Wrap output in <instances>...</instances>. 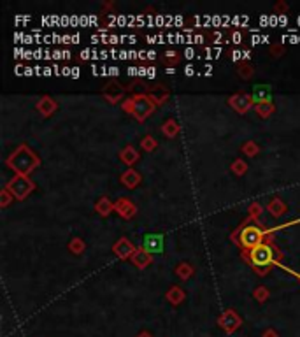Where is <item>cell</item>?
Returning a JSON list of instances; mask_svg holds the SVG:
<instances>
[{
	"label": "cell",
	"mask_w": 300,
	"mask_h": 337,
	"mask_svg": "<svg viewBox=\"0 0 300 337\" xmlns=\"http://www.w3.org/2000/svg\"><path fill=\"white\" fill-rule=\"evenodd\" d=\"M41 160L26 144H21L16 148L13 154H9L6 160V165L11 170H14L16 176H29L35 167H39Z\"/></svg>",
	"instance_id": "6da1fadb"
},
{
	"label": "cell",
	"mask_w": 300,
	"mask_h": 337,
	"mask_svg": "<svg viewBox=\"0 0 300 337\" xmlns=\"http://www.w3.org/2000/svg\"><path fill=\"white\" fill-rule=\"evenodd\" d=\"M121 108H123V111H126V113L132 114L135 120L144 121V120H148V118L151 116L153 113H155L156 104L151 100V97H149V95L139 93V95H133V97H130V98H126V100H123Z\"/></svg>",
	"instance_id": "7a4b0ae2"
},
{
	"label": "cell",
	"mask_w": 300,
	"mask_h": 337,
	"mask_svg": "<svg viewBox=\"0 0 300 337\" xmlns=\"http://www.w3.org/2000/svg\"><path fill=\"white\" fill-rule=\"evenodd\" d=\"M251 221L246 220L242 223V227H240V237H239V243L242 248L246 249H255L256 246L263 244V237H265V228L258 227V223H253L250 225Z\"/></svg>",
	"instance_id": "3957f363"
},
{
	"label": "cell",
	"mask_w": 300,
	"mask_h": 337,
	"mask_svg": "<svg viewBox=\"0 0 300 337\" xmlns=\"http://www.w3.org/2000/svg\"><path fill=\"white\" fill-rule=\"evenodd\" d=\"M276 255H278V249L272 244H260L256 246L255 249L250 251V264L251 267H270L276 260Z\"/></svg>",
	"instance_id": "277c9868"
},
{
	"label": "cell",
	"mask_w": 300,
	"mask_h": 337,
	"mask_svg": "<svg viewBox=\"0 0 300 337\" xmlns=\"http://www.w3.org/2000/svg\"><path fill=\"white\" fill-rule=\"evenodd\" d=\"M6 188L13 193V197L16 200H23L35 190V183L29 176H14L13 179L6 185Z\"/></svg>",
	"instance_id": "5b68a950"
},
{
	"label": "cell",
	"mask_w": 300,
	"mask_h": 337,
	"mask_svg": "<svg viewBox=\"0 0 300 337\" xmlns=\"http://www.w3.org/2000/svg\"><path fill=\"white\" fill-rule=\"evenodd\" d=\"M218 323H220V327L227 332V334H232V332H235L237 328H240V325H242V318L237 315L234 309H227V311L220 316Z\"/></svg>",
	"instance_id": "8992f818"
},
{
	"label": "cell",
	"mask_w": 300,
	"mask_h": 337,
	"mask_svg": "<svg viewBox=\"0 0 300 337\" xmlns=\"http://www.w3.org/2000/svg\"><path fill=\"white\" fill-rule=\"evenodd\" d=\"M228 104L234 108L239 114H244L248 113L251 108H255V100L250 93H237V95H232L228 98Z\"/></svg>",
	"instance_id": "52a82bcc"
},
{
	"label": "cell",
	"mask_w": 300,
	"mask_h": 337,
	"mask_svg": "<svg viewBox=\"0 0 300 337\" xmlns=\"http://www.w3.org/2000/svg\"><path fill=\"white\" fill-rule=\"evenodd\" d=\"M142 249L149 253V255H156L163 249V236L161 234H146L142 239Z\"/></svg>",
	"instance_id": "ba28073f"
},
{
	"label": "cell",
	"mask_w": 300,
	"mask_h": 337,
	"mask_svg": "<svg viewBox=\"0 0 300 337\" xmlns=\"http://www.w3.org/2000/svg\"><path fill=\"white\" fill-rule=\"evenodd\" d=\"M113 253L120 260H128V258H132L133 253H135V246L130 243L126 237H120L113 246Z\"/></svg>",
	"instance_id": "9c48e42d"
},
{
	"label": "cell",
	"mask_w": 300,
	"mask_h": 337,
	"mask_svg": "<svg viewBox=\"0 0 300 337\" xmlns=\"http://www.w3.org/2000/svg\"><path fill=\"white\" fill-rule=\"evenodd\" d=\"M114 211H116L121 218H125V220H130V218H133L137 215L135 204L130 202L128 199H120V200L114 202Z\"/></svg>",
	"instance_id": "30bf717a"
},
{
	"label": "cell",
	"mask_w": 300,
	"mask_h": 337,
	"mask_svg": "<svg viewBox=\"0 0 300 337\" xmlns=\"http://www.w3.org/2000/svg\"><path fill=\"white\" fill-rule=\"evenodd\" d=\"M123 95H125L123 86H121L120 83H116V81L109 83V85L104 88V97L107 98V102H111V104L120 102L121 98H123Z\"/></svg>",
	"instance_id": "8fae6325"
},
{
	"label": "cell",
	"mask_w": 300,
	"mask_h": 337,
	"mask_svg": "<svg viewBox=\"0 0 300 337\" xmlns=\"http://www.w3.org/2000/svg\"><path fill=\"white\" fill-rule=\"evenodd\" d=\"M253 100L255 104H263V102H272V95H270V86L268 85H256L253 88V93H251Z\"/></svg>",
	"instance_id": "7c38bea8"
},
{
	"label": "cell",
	"mask_w": 300,
	"mask_h": 337,
	"mask_svg": "<svg viewBox=\"0 0 300 337\" xmlns=\"http://www.w3.org/2000/svg\"><path fill=\"white\" fill-rule=\"evenodd\" d=\"M141 174L137 172V170L133 169H128L126 172L121 174V183H123V186H126L128 190H133L135 186L141 185Z\"/></svg>",
	"instance_id": "4fadbf2b"
},
{
	"label": "cell",
	"mask_w": 300,
	"mask_h": 337,
	"mask_svg": "<svg viewBox=\"0 0 300 337\" xmlns=\"http://www.w3.org/2000/svg\"><path fill=\"white\" fill-rule=\"evenodd\" d=\"M57 109H58V104L51 97H42L41 100L37 102V111L46 118L51 116V114H53Z\"/></svg>",
	"instance_id": "5bb4252c"
},
{
	"label": "cell",
	"mask_w": 300,
	"mask_h": 337,
	"mask_svg": "<svg viewBox=\"0 0 300 337\" xmlns=\"http://www.w3.org/2000/svg\"><path fill=\"white\" fill-rule=\"evenodd\" d=\"M133 262V265L135 267H139V269H146L148 267L149 264H151V260H153V255H149L146 249H142V248H139V249H135V253H133V256L130 258Z\"/></svg>",
	"instance_id": "9a60e30c"
},
{
	"label": "cell",
	"mask_w": 300,
	"mask_h": 337,
	"mask_svg": "<svg viewBox=\"0 0 300 337\" xmlns=\"http://www.w3.org/2000/svg\"><path fill=\"white\" fill-rule=\"evenodd\" d=\"M267 211L270 213V215L274 216V218H281V216L286 215L288 209H286V204H284L281 199H278V197H276V199H272L270 202H268Z\"/></svg>",
	"instance_id": "2e32d148"
},
{
	"label": "cell",
	"mask_w": 300,
	"mask_h": 337,
	"mask_svg": "<svg viewBox=\"0 0 300 337\" xmlns=\"http://www.w3.org/2000/svg\"><path fill=\"white\" fill-rule=\"evenodd\" d=\"M120 158L123 164H126L130 167V165H133L137 160H139V153H137V149L133 148V146H126L120 151Z\"/></svg>",
	"instance_id": "e0dca14e"
},
{
	"label": "cell",
	"mask_w": 300,
	"mask_h": 337,
	"mask_svg": "<svg viewBox=\"0 0 300 337\" xmlns=\"http://www.w3.org/2000/svg\"><path fill=\"white\" fill-rule=\"evenodd\" d=\"M165 297H167V300L172 306H179L184 300V292H183V288H179V287H171L169 292L165 293Z\"/></svg>",
	"instance_id": "ac0fdd59"
},
{
	"label": "cell",
	"mask_w": 300,
	"mask_h": 337,
	"mask_svg": "<svg viewBox=\"0 0 300 337\" xmlns=\"http://www.w3.org/2000/svg\"><path fill=\"white\" fill-rule=\"evenodd\" d=\"M113 209H114V204L107 199V197H102V199H98V202L95 204V211H97L100 216H109Z\"/></svg>",
	"instance_id": "d6986e66"
},
{
	"label": "cell",
	"mask_w": 300,
	"mask_h": 337,
	"mask_svg": "<svg viewBox=\"0 0 300 337\" xmlns=\"http://www.w3.org/2000/svg\"><path fill=\"white\" fill-rule=\"evenodd\" d=\"M149 97H151V100L155 102L156 106H160V104H163V102H167L169 92L163 88V86H155V90L149 93Z\"/></svg>",
	"instance_id": "ffe728a7"
},
{
	"label": "cell",
	"mask_w": 300,
	"mask_h": 337,
	"mask_svg": "<svg viewBox=\"0 0 300 337\" xmlns=\"http://www.w3.org/2000/svg\"><path fill=\"white\" fill-rule=\"evenodd\" d=\"M237 74L244 79H250L253 74H255V67L251 65L250 60H242L239 63V67H237Z\"/></svg>",
	"instance_id": "44dd1931"
},
{
	"label": "cell",
	"mask_w": 300,
	"mask_h": 337,
	"mask_svg": "<svg viewBox=\"0 0 300 337\" xmlns=\"http://www.w3.org/2000/svg\"><path fill=\"white\" fill-rule=\"evenodd\" d=\"M161 132H163V136L172 139L179 134V125L176 123V120H167L163 123V126H161Z\"/></svg>",
	"instance_id": "7402d4cb"
},
{
	"label": "cell",
	"mask_w": 300,
	"mask_h": 337,
	"mask_svg": "<svg viewBox=\"0 0 300 337\" xmlns=\"http://www.w3.org/2000/svg\"><path fill=\"white\" fill-rule=\"evenodd\" d=\"M255 111L260 118H268L274 113V104L272 102H263V104H255Z\"/></svg>",
	"instance_id": "603a6c76"
},
{
	"label": "cell",
	"mask_w": 300,
	"mask_h": 337,
	"mask_svg": "<svg viewBox=\"0 0 300 337\" xmlns=\"http://www.w3.org/2000/svg\"><path fill=\"white\" fill-rule=\"evenodd\" d=\"M176 274L181 277L183 281H186V279H189L192 277V274H193V267L189 264H186V262H183V264H179L176 267Z\"/></svg>",
	"instance_id": "cb8c5ba5"
},
{
	"label": "cell",
	"mask_w": 300,
	"mask_h": 337,
	"mask_svg": "<svg viewBox=\"0 0 300 337\" xmlns=\"http://www.w3.org/2000/svg\"><path fill=\"white\" fill-rule=\"evenodd\" d=\"M69 249H70V253H74V255H81V253L86 249V244L81 237H74V239H70V243H69Z\"/></svg>",
	"instance_id": "d4e9b609"
},
{
	"label": "cell",
	"mask_w": 300,
	"mask_h": 337,
	"mask_svg": "<svg viewBox=\"0 0 300 337\" xmlns=\"http://www.w3.org/2000/svg\"><path fill=\"white\" fill-rule=\"evenodd\" d=\"M242 153L248 154V157H256V154L260 153V148H258V144H256V142L246 141L242 144Z\"/></svg>",
	"instance_id": "484cf974"
},
{
	"label": "cell",
	"mask_w": 300,
	"mask_h": 337,
	"mask_svg": "<svg viewBox=\"0 0 300 337\" xmlns=\"http://www.w3.org/2000/svg\"><path fill=\"white\" fill-rule=\"evenodd\" d=\"M248 170V164L244 160H240V158H237V160L232 164V172L235 174V176H244Z\"/></svg>",
	"instance_id": "4316f807"
},
{
	"label": "cell",
	"mask_w": 300,
	"mask_h": 337,
	"mask_svg": "<svg viewBox=\"0 0 300 337\" xmlns=\"http://www.w3.org/2000/svg\"><path fill=\"white\" fill-rule=\"evenodd\" d=\"M141 146H142V149H144V151H155L158 144H156V141L151 136H146L141 141Z\"/></svg>",
	"instance_id": "83f0119b"
},
{
	"label": "cell",
	"mask_w": 300,
	"mask_h": 337,
	"mask_svg": "<svg viewBox=\"0 0 300 337\" xmlns=\"http://www.w3.org/2000/svg\"><path fill=\"white\" fill-rule=\"evenodd\" d=\"M253 295H255V299L258 300V302H265V300L268 299V290H267V287H258L256 288L255 292H253Z\"/></svg>",
	"instance_id": "f1b7e54d"
},
{
	"label": "cell",
	"mask_w": 300,
	"mask_h": 337,
	"mask_svg": "<svg viewBox=\"0 0 300 337\" xmlns=\"http://www.w3.org/2000/svg\"><path fill=\"white\" fill-rule=\"evenodd\" d=\"M13 199H14L13 193H11L7 188H4L2 193H0V205H2V208H7V205L11 204V200H13Z\"/></svg>",
	"instance_id": "f546056e"
},
{
	"label": "cell",
	"mask_w": 300,
	"mask_h": 337,
	"mask_svg": "<svg viewBox=\"0 0 300 337\" xmlns=\"http://www.w3.org/2000/svg\"><path fill=\"white\" fill-rule=\"evenodd\" d=\"M260 215H262V205H260L258 202H253V204L250 205V218L258 220Z\"/></svg>",
	"instance_id": "4dcf8cb0"
},
{
	"label": "cell",
	"mask_w": 300,
	"mask_h": 337,
	"mask_svg": "<svg viewBox=\"0 0 300 337\" xmlns=\"http://www.w3.org/2000/svg\"><path fill=\"white\" fill-rule=\"evenodd\" d=\"M165 58H167V62H171V63H176L177 60H179L176 51H167V53H165Z\"/></svg>",
	"instance_id": "1f68e13d"
},
{
	"label": "cell",
	"mask_w": 300,
	"mask_h": 337,
	"mask_svg": "<svg viewBox=\"0 0 300 337\" xmlns=\"http://www.w3.org/2000/svg\"><path fill=\"white\" fill-rule=\"evenodd\" d=\"M253 271L256 272V274H260V276H265L268 271H270V267H251Z\"/></svg>",
	"instance_id": "d6a6232c"
},
{
	"label": "cell",
	"mask_w": 300,
	"mask_h": 337,
	"mask_svg": "<svg viewBox=\"0 0 300 337\" xmlns=\"http://www.w3.org/2000/svg\"><path fill=\"white\" fill-rule=\"evenodd\" d=\"M263 337H279L278 332L274 330V328H267L265 332H263Z\"/></svg>",
	"instance_id": "836d02e7"
},
{
	"label": "cell",
	"mask_w": 300,
	"mask_h": 337,
	"mask_svg": "<svg viewBox=\"0 0 300 337\" xmlns=\"http://www.w3.org/2000/svg\"><path fill=\"white\" fill-rule=\"evenodd\" d=\"M232 39H234V42H235V44H240V41H242V35H240L239 32H235V34L232 35Z\"/></svg>",
	"instance_id": "e575fe53"
},
{
	"label": "cell",
	"mask_w": 300,
	"mask_h": 337,
	"mask_svg": "<svg viewBox=\"0 0 300 337\" xmlns=\"http://www.w3.org/2000/svg\"><path fill=\"white\" fill-rule=\"evenodd\" d=\"M272 53H274V55L283 53V47H281V46H276V47H272Z\"/></svg>",
	"instance_id": "d590c367"
},
{
	"label": "cell",
	"mask_w": 300,
	"mask_h": 337,
	"mask_svg": "<svg viewBox=\"0 0 300 337\" xmlns=\"http://www.w3.org/2000/svg\"><path fill=\"white\" fill-rule=\"evenodd\" d=\"M240 55H242L240 51H234V57H232V58H234V60L237 62V60H240Z\"/></svg>",
	"instance_id": "8d00e7d4"
},
{
	"label": "cell",
	"mask_w": 300,
	"mask_h": 337,
	"mask_svg": "<svg viewBox=\"0 0 300 337\" xmlns=\"http://www.w3.org/2000/svg\"><path fill=\"white\" fill-rule=\"evenodd\" d=\"M184 72H186V76H192V74H193V67H192V65H188Z\"/></svg>",
	"instance_id": "74e56055"
},
{
	"label": "cell",
	"mask_w": 300,
	"mask_h": 337,
	"mask_svg": "<svg viewBox=\"0 0 300 337\" xmlns=\"http://www.w3.org/2000/svg\"><path fill=\"white\" fill-rule=\"evenodd\" d=\"M137 337H153V335H151V334H149V332H141V334H139V335H137Z\"/></svg>",
	"instance_id": "f35d334b"
}]
</instances>
